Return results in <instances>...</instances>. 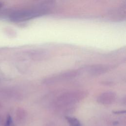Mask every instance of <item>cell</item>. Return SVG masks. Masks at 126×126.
<instances>
[{
  "label": "cell",
  "instance_id": "1",
  "mask_svg": "<svg viewBox=\"0 0 126 126\" xmlns=\"http://www.w3.org/2000/svg\"><path fill=\"white\" fill-rule=\"evenodd\" d=\"M86 96L83 91H71L63 93L58 96L56 101V106L59 107H66L82 100Z\"/></svg>",
  "mask_w": 126,
  "mask_h": 126
},
{
  "label": "cell",
  "instance_id": "2",
  "mask_svg": "<svg viewBox=\"0 0 126 126\" xmlns=\"http://www.w3.org/2000/svg\"><path fill=\"white\" fill-rule=\"evenodd\" d=\"M42 11L34 10H21L13 13L10 17V19L14 22H21L32 18L42 13Z\"/></svg>",
  "mask_w": 126,
  "mask_h": 126
},
{
  "label": "cell",
  "instance_id": "3",
  "mask_svg": "<svg viewBox=\"0 0 126 126\" xmlns=\"http://www.w3.org/2000/svg\"><path fill=\"white\" fill-rule=\"evenodd\" d=\"M78 73L79 72L78 70H71L63 72L62 73L54 76L46 78L44 80V83L46 84H52L60 81L72 79L78 75Z\"/></svg>",
  "mask_w": 126,
  "mask_h": 126
},
{
  "label": "cell",
  "instance_id": "4",
  "mask_svg": "<svg viewBox=\"0 0 126 126\" xmlns=\"http://www.w3.org/2000/svg\"><path fill=\"white\" fill-rule=\"evenodd\" d=\"M116 95L112 92H106L100 94L97 98V101L102 104H112L116 99Z\"/></svg>",
  "mask_w": 126,
  "mask_h": 126
},
{
  "label": "cell",
  "instance_id": "5",
  "mask_svg": "<svg viewBox=\"0 0 126 126\" xmlns=\"http://www.w3.org/2000/svg\"><path fill=\"white\" fill-rule=\"evenodd\" d=\"M108 69L107 66L103 64H94L88 66L86 68L87 72L93 76H97L105 73Z\"/></svg>",
  "mask_w": 126,
  "mask_h": 126
},
{
  "label": "cell",
  "instance_id": "6",
  "mask_svg": "<svg viewBox=\"0 0 126 126\" xmlns=\"http://www.w3.org/2000/svg\"><path fill=\"white\" fill-rule=\"evenodd\" d=\"M66 119L70 126H81L80 123L77 118L72 117H67Z\"/></svg>",
  "mask_w": 126,
  "mask_h": 126
},
{
  "label": "cell",
  "instance_id": "7",
  "mask_svg": "<svg viewBox=\"0 0 126 126\" xmlns=\"http://www.w3.org/2000/svg\"><path fill=\"white\" fill-rule=\"evenodd\" d=\"M13 122L10 116H8L5 122V126H13Z\"/></svg>",
  "mask_w": 126,
  "mask_h": 126
},
{
  "label": "cell",
  "instance_id": "8",
  "mask_svg": "<svg viewBox=\"0 0 126 126\" xmlns=\"http://www.w3.org/2000/svg\"><path fill=\"white\" fill-rule=\"evenodd\" d=\"M0 6H1V4H0Z\"/></svg>",
  "mask_w": 126,
  "mask_h": 126
}]
</instances>
